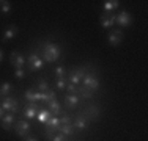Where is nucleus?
Masks as SVG:
<instances>
[{
    "label": "nucleus",
    "mask_w": 148,
    "mask_h": 141,
    "mask_svg": "<svg viewBox=\"0 0 148 141\" xmlns=\"http://www.w3.org/2000/svg\"><path fill=\"white\" fill-rule=\"evenodd\" d=\"M123 41V31L118 30V28H114V30L109 33V44L112 45V47H117V45L121 44Z\"/></svg>",
    "instance_id": "nucleus-9"
},
{
    "label": "nucleus",
    "mask_w": 148,
    "mask_h": 141,
    "mask_svg": "<svg viewBox=\"0 0 148 141\" xmlns=\"http://www.w3.org/2000/svg\"><path fill=\"white\" fill-rule=\"evenodd\" d=\"M3 111H5V110H3V108H2V107H0V121H2V118H3V115H5V113H3Z\"/></svg>",
    "instance_id": "nucleus-35"
},
{
    "label": "nucleus",
    "mask_w": 148,
    "mask_h": 141,
    "mask_svg": "<svg viewBox=\"0 0 148 141\" xmlns=\"http://www.w3.org/2000/svg\"><path fill=\"white\" fill-rule=\"evenodd\" d=\"M115 24H117V25H120L121 28H128V27L132 24V16H131L128 11H121L120 14H117V16H115Z\"/></svg>",
    "instance_id": "nucleus-5"
},
{
    "label": "nucleus",
    "mask_w": 148,
    "mask_h": 141,
    "mask_svg": "<svg viewBox=\"0 0 148 141\" xmlns=\"http://www.w3.org/2000/svg\"><path fill=\"white\" fill-rule=\"evenodd\" d=\"M60 133H63L65 136H71L74 132H76V129H74L73 124H66V125H60Z\"/></svg>",
    "instance_id": "nucleus-21"
},
{
    "label": "nucleus",
    "mask_w": 148,
    "mask_h": 141,
    "mask_svg": "<svg viewBox=\"0 0 148 141\" xmlns=\"http://www.w3.org/2000/svg\"><path fill=\"white\" fill-rule=\"evenodd\" d=\"M51 141H66V136L63 135V133H60V132H58L57 135H54V136H52Z\"/></svg>",
    "instance_id": "nucleus-31"
},
{
    "label": "nucleus",
    "mask_w": 148,
    "mask_h": 141,
    "mask_svg": "<svg viewBox=\"0 0 148 141\" xmlns=\"http://www.w3.org/2000/svg\"><path fill=\"white\" fill-rule=\"evenodd\" d=\"M27 61H29V70H40L43 68V60H41V56H38L36 54H30Z\"/></svg>",
    "instance_id": "nucleus-10"
},
{
    "label": "nucleus",
    "mask_w": 148,
    "mask_h": 141,
    "mask_svg": "<svg viewBox=\"0 0 148 141\" xmlns=\"http://www.w3.org/2000/svg\"><path fill=\"white\" fill-rule=\"evenodd\" d=\"M79 116H84L85 119H98L99 118V108L96 107V105H88V107H85L84 110H80L77 113Z\"/></svg>",
    "instance_id": "nucleus-3"
},
{
    "label": "nucleus",
    "mask_w": 148,
    "mask_h": 141,
    "mask_svg": "<svg viewBox=\"0 0 148 141\" xmlns=\"http://www.w3.org/2000/svg\"><path fill=\"white\" fill-rule=\"evenodd\" d=\"M46 124H47V127H51V129H58V127L62 125V124H60V118H58V116H51Z\"/></svg>",
    "instance_id": "nucleus-24"
},
{
    "label": "nucleus",
    "mask_w": 148,
    "mask_h": 141,
    "mask_svg": "<svg viewBox=\"0 0 148 141\" xmlns=\"http://www.w3.org/2000/svg\"><path fill=\"white\" fill-rule=\"evenodd\" d=\"M11 91H13V85L10 82H3L2 85H0V96L2 97H6Z\"/></svg>",
    "instance_id": "nucleus-20"
},
{
    "label": "nucleus",
    "mask_w": 148,
    "mask_h": 141,
    "mask_svg": "<svg viewBox=\"0 0 148 141\" xmlns=\"http://www.w3.org/2000/svg\"><path fill=\"white\" fill-rule=\"evenodd\" d=\"M2 60H3V50L0 49V61H2Z\"/></svg>",
    "instance_id": "nucleus-36"
},
{
    "label": "nucleus",
    "mask_w": 148,
    "mask_h": 141,
    "mask_svg": "<svg viewBox=\"0 0 148 141\" xmlns=\"http://www.w3.org/2000/svg\"><path fill=\"white\" fill-rule=\"evenodd\" d=\"M65 102H66V107L68 108H76L80 102V97L74 96V94H68V96L65 97Z\"/></svg>",
    "instance_id": "nucleus-16"
},
{
    "label": "nucleus",
    "mask_w": 148,
    "mask_h": 141,
    "mask_svg": "<svg viewBox=\"0 0 148 141\" xmlns=\"http://www.w3.org/2000/svg\"><path fill=\"white\" fill-rule=\"evenodd\" d=\"M120 6V2L118 0H107V2H104L103 3V8H104V11H114V9H117Z\"/></svg>",
    "instance_id": "nucleus-19"
},
{
    "label": "nucleus",
    "mask_w": 148,
    "mask_h": 141,
    "mask_svg": "<svg viewBox=\"0 0 148 141\" xmlns=\"http://www.w3.org/2000/svg\"><path fill=\"white\" fill-rule=\"evenodd\" d=\"M10 61H11V66L14 69H22L24 64H25V58H24L17 50H13L11 54H10Z\"/></svg>",
    "instance_id": "nucleus-6"
},
{
    "label": "nucleus",
    "mask_w": 148,
    "mask_h": 141,
    "mask_svg": "<svg viewBox=\"0 0 148 141\" xmlns=\"http://www.w3.org/2000/svg\"><path fill=\"white\" fill-rule=\"evenodd\" d=\"M0 107H2L5 111L16 115V113L19 111V102H17V99H14V97L6 96V97L2 99V105H0Z\"/></svg>",
    "instance_id": "nucleus-2"
},
{
    "label": "nucleus",
    "mask_w": 148,
    "mask_h": 141,
    "mask_svg": "<svg viewBox=\"0 0 148 141\" xmlns=\"http://www.w3.org/2000/svg\"><path fill=\"white\" fill-rule=\"evenodd\" d=\"M17 33H19V28H17L16 25H8L5 28V33H3V42H8L10 39L16 38Z\"/></svg>",
    "instance_id": "nucleus-12"
},
{
    "label": "nucleus",
    "mask_w": 148,
    "mask_h": 141,
    "mask_svg": "<svg viewBox=\"0 0 148 141\" xmlns=\"http://www.w3.org/2000/svg\"><path fill=\"white\" fill-rule=\"evenodd\" d=\"M55 75H57V80H63L66 75L65 68H63V66H57V68H55Z\"/></svg>",
    "instance_id": "nucleus-28"
},
{
    "label": "nucleus",
    "mask_w": 148,
    "mask_h": 141,
    "mask_svg": "<svg viewBox=\"0 0 148 141\" xmlns=\"http://www.w3.org/2000/svg\"><path fill=\"white\" fill-rule=\"evenodd\" d=\"M0 97H2V96H0Z\"/></svg>",
    "instance_id": "nucleus-37"
},
{
    "label": "nucleus",
    "mask_w": 148,
    "mask_h": 141,
    "mask_svg": "<svg viewBox=\"0 0 148 141\" xmlns=\"http://www.w3.org/2000/svg\"><path fill=\"white\" fill-rule=\"evenodd\" d=\"M77 96H80L82 99H91V96H93V93L88 89V88H85V86H82V88H79V91H77Z\"/></svg>",
    "instance_id": "nucleus-25"
},
{
    "label": "nucleus",
    "mask_w": 148,
    "mask_h": 141,
    "mask_svg": "<svg viewBox=\"0 0 148 141\" xmlns=\"http://www.w3.org/2000/svg\"><path fill=\"white\" fill-rule=\"evenodd\" d=\"M0 11L8 14L10 11H11V3H10L8 0H0Z\"/></svg>",
    "instance_id": "nucleus-27"
},
{
    "label": "nucleus",
    "mask_w": 148,
    "mask_h": 141,
    "mask_svg": "<svg viewBox=\"0 0 148 141\" xmlns=\"http://www.w3.org/2000/svg\"><path fill=\"white\" fill-rule=\"evenodd\" d=\"M66 91H68L69 94H74V96H77V91H79V86H76V85L69 83V85H66Z\"/></svg>",
    "instance_id": "nucleus-30"
},
{
    "label": "nucleus",
    "mask_w": 148,
    "mask_h": 141,
    "mask_svg": "<svg viewBox=\"0 0 148 141\" xmlns=\"http://www.w3.org/2000/svg\"><path fill=\"white\" fill-rule=\"evenodd\" d=\"M60 124H62V125L73 124V118H71V115H63V118H60Z\"/></svg>",
    "instance_id": "nucleus-29"
},
{
    "label": "nucleus",
    "mask_w": 148,
    "mask_h": 141,
    "mask_svg": "<svg viewBox=\"0 0 148 141\" xmlns=\"http://www.w3.org/2000/svg\"><path fill=\"white\" fill-rule=\"evenodd\" d=\"M62 55V47L55 42H46L43 45V52H41V60L47 63H54L57 61Z\"/></svg>",
    "instance_id": "nucleus-1"
},
{
    "label": "nucleus",
    "mask_w": 148,
    "mask_h": 141,
    "mask_svg": "<svg viewBox=\"0 0 148 141\" xmlns=\"http://www.w3.org/2000/svg\"><path fill=\"white\" fill-rule=\"evenodd\" d=\"M14 130H16L17 136H22V138H25V136L30 133V124H29V121H25V119H22V121H17L16 125H14Z\"/></svg>",
    "instance_id": "nucleus-8"
},
{
    "label": "nucleus",
    "mask_w": 148,
    "mask_h": 141,
    "mask_svg": "<svg viewBox=\"0 0 148 141\" xmlns=\"http://www.w3.org/2000/svg\"><path fill=\"white\" fill-rule=\"evenodd\" d=\"M13 122H14V115H13V113H6V115H3V118H2V129L3 130H11Z\"/></svg>",
    "instance_id": "nucleus-13"
},
{
    "label": "nucleus",
    "mask_w": 148,
    "mask_h": 141,
    "mask_svg": "<svg viewBox=\"0 0 148 141\" xmlns=\"http://www.w3.org/2000/svg\"><path fill=\"white\" fill-rule=\"evenodd\" d=\"M36 113H38L36 104H33V105H29L24 110V116H25V119H33V118H36Z\"/></svg>",
    "instance_id": "nucleus-17"
},
{
    "label": "nucleus",
    "mask_w": 148,
    "mask_h": 141,
    "mask_svg": "<svg viewBox=\"0 0 148 141\" xmlns=\"http://www.w3.org/2000/svg\"><path fill=\"white\" fill-rule=\"evenodd\" d=\"M85 74H87V68L84 66V68H80V69H73L71 72H69V83H73V85H79L80 83V80L85 77Z\"/></svg>",
    "instance_id": "nucleus-7"
},
{
    "label": "nucleus",
    "mask_w": 148,
    "mask_h": 141,
    "mask_svg": "<svg viewBox=\"0 0 148 141\" xmlns=\"http://www.w3.org/2000/svg\"><path fill=\"white\" fill-rule=\"evenodd\" d=\"M55 99V93L52 89L46 91V93H41V102H46V104H49L51 100H54Z\"/></svg>",
    "instance_id": "nucleus-23"
},
{
    "label": "nucleus",
    "mask_w": 148,
    "mask_h": 141,
    "mask_svg": "<svg viewBox=\"0 0 148 141\" xmlns=\"http://www.w3.org/2000/svg\"><path fill=\"white\" fill-rule=\"evenodd\" d=\"M114 24H115V14L114 13L104 11L101 14V27L103 28H110V27H114Z\"/></svg>",
    "instance_id": "nucleus-11"
},
{
    "label": "nucleus",
    "mask_w": 148,
    "mask_h": 141,
    "mask_svg": "<svg viewBox=\"0 0 148 141\" xmlns=\"http://www.w3.org/2000/svg\"><path fill=\"white\" fill-rule=\"evenodd\" d=\"M88 119H85L84 116H79L77 115L76 116V121L73 122V125H74V129L76 130H84V129H87V125H88Z\"/></svg>",
    "instance_id": "nucleus-15"
},
{
    "label": "nucleus",
    "mask_w": 148,
    "mask_h": 141,
    "mask_svg": "<svg viewBox=\"0 0 148 141\" xmlns=\"http://www.w3.org/2000/svg\"><path fill=\"white\" fill-rule=\"evenodd\" d=\"M51 89V86H49L47 80L46 79H41L40 82H36V91L38 93H46V91Z\"/></svg>",
    "instance_id": "nucleus-22"
},
{
    "label": "nucleus",
    "mask_w": 148,
    "mask_h": 141,
    "mask_svg": "<svg viewBox=\"0 0 148 141\" xmlns=\"http://www.w3.org/2000/svg\"><path fill=\"white\" fill-rule=\"evenodd\" d=\"M84 82V86L88 88L90 91H96L98 88H99V80H98V77L95 75V74H85V77L82 79Z\"/></svg>",
    "instance_id": "nucleus-4"
},
{
    "label": "nucleus",
    "mask_w": 148,
    "mask_h": 141,
    "mask_svg": "<svg viewBox=\"0 0 148 141\" xmlns=\"http://www.w3.org/2000/svg\"><path fill=\"white\" fill-rule=\"evenodd\" d=\"M57 88H58L60 91L66 89V82H65V79H63V80H57Z\"/></svg>",
    "instance_id": "nucleus-32"
},
{
    "label": "nucleus",
    "mask_w": 148,
    "mask_h": 141,
    "mask_svg": "<svg viewBox=\"0 0 148 141\" xmlns=\"http://www.w3.org/2000/svg\"><path fill=\"white\" fill-rule=\"evenodd\" d=\"M24 141H38V138H36V136H29V135H27L25 138H24Z\"/></svg>",
    "instance_id": "nucleus-34"
},
{
    "label": "nucleus",
    "mask_w": 148,
    "mask_h": 141,
    "mask_svg": "<svg viewBox=\"0 0 148 141\" xmlns=\"http://www.w3.org/2000/svg\"><path fill=\"white\" fill-rule=\"evenodd\" d=\"M51 111L49 110H44V108H40V110H38V113H36V118H38V121L40 122H47L49 121V118H51Z\"/></svg>",
    "instance_id": "nucleus-18"
},
{
    "label": "nucleus",
    "mask_w": 148,
    "mask_h": 141,
    "mask_svg": "<svg viewBox=\"0 0 148 141\" xmlns=\"http://www.w3.org/2000/svg\"><path fill=\"white\" fill-rule=\"evenodd\" d=\"M47 105H49V111H51L52 116H60V113H62V105H60V102L57 99L51 100Z\"/></svg>",
    "instance_id": "nucleus-14"
},
{
    "label": "nucleus",
    "mask_w": 148,
    "mask_h": 141,
    "mask_svg": "<svg viewBox=\"0 0 148 141\" xmlns=\"http://www.w3.org/2000/svg\"><path fill=\"white\" fill-rule=\"evenodd\" d=\"M24 75H25V72H24L22 69H16V72H14V77L17 80H21V79H24Z\"/></svg>",
    "instance_id": "nucleus-33"
},
{
    "label": "nucleus",
    "mask_w": 148,
    "mask_h": 141,
    "mask_svg": "<svg viewBox=\"0 0 148 141\" xmlns=\"http://www.w3.org/2000/svg\"><path fill=\"white\" fill-rule=\"evenodd\" d=\"M24 97H25V100L29 102L30 105H33V104H36V100H35V89H27L25 91V94H24Z\"/></svg>",
    "instance_id": "nucleus-26"
}]
</instances>
